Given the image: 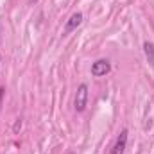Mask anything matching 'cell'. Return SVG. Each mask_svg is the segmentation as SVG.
Returning <instances> with one entry per match:
<instances>
[{
    "label": "cell",
    "mask_w": 154,
    "mask_h": 154,
    "mask_svg": "<svg viewBox=\"0 0 154 154\" xmlns=\"http://www.w3.org/2000/svg\"><path fill=\"white\" fill-rule=\"evenodd\" d=\"M81 22H82V14H81V13H74V14L68 18L66 25H65V34H70L74 29H77V27L81 25Z\"/></svg>",
    "instance_id": "cell-4"
},
{
    "label": "cell",
    "mask_w": 154,
    "mask_h": 154,
    "mask_svg": "<svg viewBox=\"0 0 154 154\" xmlns=\"http://www.w3.org/2000/svg\"><path fill=\"white\" fill-rule=\"evenodd\" d=\"M86 102H88V86L81 84L77 88V93H75V111L77 113H82L86 109Z\"/></svg>",
    "instance_id": "cell-1"
},
{
    "label": "cell",
    "mask_w": 154,
    "mask_h": 154,
    "mask_svg": "<svg viewBox=\"0 0 154 154\" xmlns=\"http://www.w3.org/2000/svg\"><path fill=\"white\" fill-rule=\"evenodd\" d=\"M4 93H5V90H4V88H0V106H2V99H4Z\"/></svg>",
    "instance_id": "cell-7"
},
{
    "label": "cell",
    "mask_w": 154,
    "mask_h": 154,
    "mask_svg": "<svg viewBox=\"0 0 154 154\" xmlns=\"http://www.w3.org/2000/svg\"><path fill=\"white\" fill-rule=\"evenodd\" d=\"M125 145H127V129H124L120 133V136L116 138L115 145L111 149V154H124L125 152Z\"/></svg>",
    "instance_id": "cell-3"
},
{
    "label": "cell",
    "mask_w": 154,
    "mask_h": 154,
    "mask_svg": "<svg viewBox=\"0 0 154 154\" xmlns=\"http://www.w3.org/2000/svg\"><path fill=\"white\" fill-rule=\"evenodd\" d=\"M20 127H22V120L18 118V120H16V124H14V133H18V131H20Z\"/></svg>",
    "instance_id": "cell-6"
},
{
    "label": "cell",
    "mask_w": 154,
    "mask_h": 154,
    "mask_svg": "<svg viewBox=\"0 0 154 154\" xmlns=\"http://www.w3.org/2000/svg\"><path fill=\"white\" fill-rule=\"evenodd\" d=\"M143 48H145V56H147L149 63H154V45L149 43V41H145L143 43Z\"/></svg>",
    "instance_id": "cell-5"
},
{
    "label": "cell",
    "mask_w": 154,
    "mask_h": 154,
    "mask_svg": "<svg viewBox=\"0 0 154 154\" xmlns=\"http://www.w3.org/2000/svg\"><path fill=\"white\" fill-rule=\"evenodd\" d=\"M109 70H111V65H109V61H106V59H99V61H95V63L91 65V75L93 77L106 75Z\"/></svg>",
    "instance_id": "cell-2"
}]
</instances>
